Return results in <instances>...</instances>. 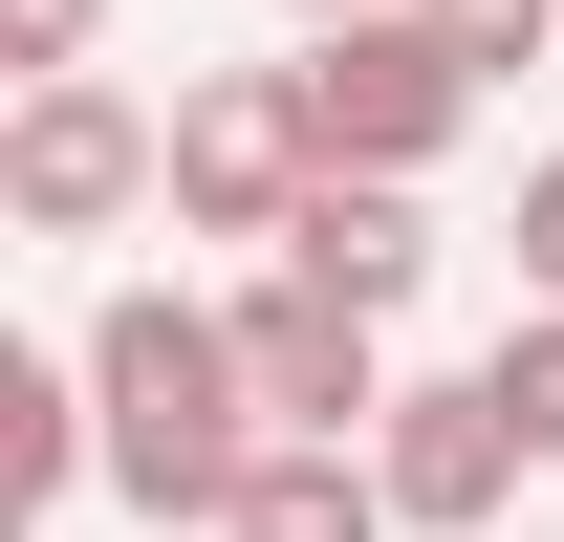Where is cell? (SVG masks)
Wrapping results in <instances>:
<instances>
[{
  "label": "cell",
  "mask_w": 564,
  "mask_h": 542,
  "mask_svg": "<svg viewBox=\"0 0 564 542\" xmlns=\"http://www.w3.org/2000/svg\"><path fill=\"white\" fill-rule=\"evenodd\" d=\"M87 412H109V499H131V521H217V499L261 477L239 304H196V282H109V304H87Z\"/></svg>",
  "instance_id": "obj_1"
},
{
  "label": "cell",
  "mask_w": 564,
  "mask_h": 542,
  "mask_svg": "<svg viewBox=\"0 0 564 542\" xmlns=\"http://www.w3.org/2000/svg\"><path fill=\"white\" fill-rule=\"evenodd\" d=\"M261 261H304V282H348V304H391V326H413L434 217H413V174H348V152H326V174H304V217H282Z\"/></svg>",
  "instance_id": "obj_7"
},
{
  "label": "cell",
  "mask_w": 564,
  "mask_h": 542,
  "mask_svg": "<svg viewBox=\"0 0 564 542\" xmlns=\"http://www.w3.org/2000/svg\"><path fill=\"white\" fill-rule=\"evenodd\" d=\"M521 304H564V152H521Z\"/></svg>",
  "instance_id": "obj_11"
},
{
  "label": "cell",
  "mask_w": 564,
  "mask_h": 542,
  "mask_svg": "<svg viewBox=\"0 0 564 542\" xmlns=\"http://www.w3.org/2000/svg\"><path fill=\"white\" fill-rule=\"evenodd\" d=\"M304 174H326L304 66H217V87H174V217H196V239H282V217H304Z\"/></svg>",
  "instance_id": "obj_4"
},
{
  "label": "cell",
  "mask_w": 564,
  "mask_h": 542,
  "mask_svg": "<svg viewBox=\"0 0 564 542\" xmlns=\"http://www.w3.org/2000/svg\"><path fill=\"white\" fill-rule=\"evenodd\" d=\"M478 44L434 22V0H348V22H304V109H326V152L348 174H434V152L478 131Z\"/></svg>",
  "instance_id": "obj_2"
},
{
  "label": "cell",
  "mask_w": 564,
  "mask_h": 542,
  "mask_svg": "<svg viewBox=\"0 0 564 542\" xmlns=\"http://www.w3.org/2000/svg\"><path fill=\"white\" fill-rule=\"evenodd\" d=\"M282 22H348V0H282Z\"/></svg>",
  "instance_id": "obj_13"
},
{
  "label": "cell",
  "mask_w": 564,
  "mask_h": 542,
  "mask_svg": "<svg viewBox=\"0 0 564 542\" xmlns=\"http://www.w3.org/2000/svg\"><path fill=\"white\" fill-rule=\"evenodd\" d=\"M369 477H391L413 542H499V499H521V412H499L478 369H434V391L369 412Z\"/></svg>",
  "instance_id": "obj_6"
},
{
  "label": "cell",
  "mask_w": 564,
  "mask_h": 542,
  "mask_svg": "<svg viewBox=\"0 0 564 542\" xmlns=\"http://www.w3.org/2000/svg\"><path fill=\"white\" fill-rule=\"evenodd\" d=\"M478 391H499V412H521V456H543V477H564V304H521V326H499V347H478Z\"/></svg>",
  "instance_id": "obj_10"
},
{
  "label": "cell",
  "mask_w": 564,
  "mask_h": 542,
  "mask_svg": "<svg viewBox=\"0 0 564 542\" xmlns=\"http://www.w3.org/2000/svg\"><path fill=\"white\" fill-rule=\"evenodd\" d=\"M174 196V109H131L109 66H22V109H0V217L22 239H109V217Z\"/></svg>",
  "instance_id": "obj_3"
},
{
  "label": "cell",
  "mask_w": 564,
  "mask_h": 542,
  "mask_svg": "<svg viewBox=\"0 0 564 542\" xmlns=\"http://www.w3.org/2000/svg\"><path fill=\"white\" fill-rule=\"evenodd\" d=\"M87 477H109V412H87V347H0V521L44 542L87 499Z\"/></svg>",
  "instance_id": "obj_8"
},
{
  "label": "cell",
  "mask_w": 564,
  "mask_h": 542,
  "mask_svg": "<svg viewBox=\"0 0 564 542\" xmlns=\"http://www.w3.org/2000/svg\"><path fill=\"white\" fill-rule=\"evenodd\" d=\"M217 542H413V521H391L369 434H261V477L217 499Z\"/></svg>",
  "instance_id": "obj_9"
},
{
  "label": "cell",
  "mask_w": 564,
  "mask_h": 542,
  "mask_svg": "<svg viewBox=\"0 0 564 542\" xmlns=\"http://www.w3.org/2000/svg\"><path fill=\"white\" fill-rule=\"evenodd\" d=\"M87 22L109 0H0V66H87Z\"/></svg>",
  "instance_id": "obj_12"
},
{
  "label": "cell",
  "mask_w": 564,
  "mask_h": 542,
  "mask_svg": "<svg viewBox=\"0 0 564 542\" xmlns=\"http://www.w3.org/2000/svg\"><path fill=\"white\" fill-rule=\"evenodd\" d=\"M239 369H261V434H369V412H391V304L261 261L239 282Z\"/></svg>",
  "instance_id": "obj_5"
}]
</instances>
